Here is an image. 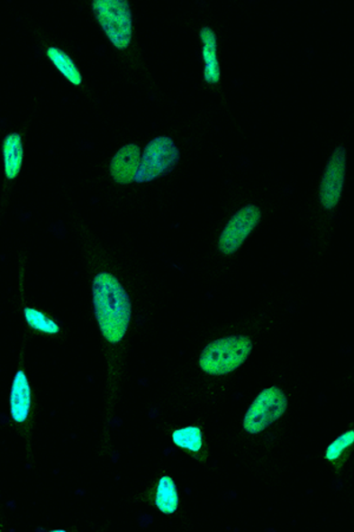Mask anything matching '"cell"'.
<instances>
[{"label":"cell","mask_w":354,"mask_h":532,"mask_svg":"<svg viewBox=\"0 0 354 532\" xmlns=\"http://www.w3.org/2000/svg\"><path fill=\"white\" fill-rule=\"evenodd\" d=\"M95 315L103 336L116 344L127 333L132 318L131 298L109 272L98 273L93 284Z\"/></svg>","instance_id":"cell-1"},{"label":"cell","mask_w":354,"mask_h":532,"mask_svg":"<svg viewBox=\"0 0 354 532\" xmlns=\"http://www.w3.org/2000/svg\"><path fill=\"white\" fill-rule=\"evenodd\" d=\"M249 336L235 335L220 338L209 344L200 356V367L211 375H224L241 366L252 353Z\"/></svg>","instance_id":"cell-2"},{"label":"cell","mask_w":354,"mask_h":532,"mask_svg":"<svg viewBox=\"0 0 354 532\" xmlns=\"http://www.w3.org/2000/svg\"><path fill=\"white\" fill-rule=\"evenodd\" d=\"M93 11L98 24L118 50L132 43V16L127 0H94Z\"/></svg>","instance_id":"cell-3"},{"label":"cell","mask_w":354,"mask_h":532,"mask_svg":"<svg viewBox=\"0 0 354 532\" xmlns=\"http://www.w3.org/2000/svg\"><path fill=\"white\" fill-rule=\"evenodd\" d=\"M180 151L175 146L173 139L159 136L144 148L135 181L137 184H143L166 177L177 166Z\"/></svg>","instance_id":"cell-4"},{"label":"cell","mask_w":354,"mask_h":532,"mask_svg":"<svg viewBox=\"0 0 354 532\" xmlns=\"http://www.w3.org/2000/svg\"><path fill=\"white\" fill-rule=\"evenodd\" d=\"M287 406L286 395L279 387L262 390L247 410L243 428L250 435H258L283 417Z\"/></svg>","instance_id":"cell-5"},{"label":"cell","mask_w":354,"mask_h":532,"mask_svg":"<svg viewBox=\"0 0 354 532\" xmlns=\"http://www.w3.org/2000/svg\"><path fill=\"white\" fill-rule=\"evenodd\" d=\"M260 208L255 205H247L236 212L220 235L219 250L221 252L224 254L235 253L260 223Z\"/></svg>","instance_id":"cell-6"},{"label":"cell","mask_w":354,"mask_h":532,"mask_svg":"<svg viewBox=\"0 0 354 532\" xmlns=\"http://www.w3.org/2000/svg\"><path fill=\"white\" fill-rule=\"evenodd\" d=\"M345 174L346 150L339 146L327 162L321 182V201L326 210H332L340 200Z\"/></svg>","instance_id":"cell-7"},{"label":"cell","mask_w":354,"mask_h":532,"mask_svg":"<svg viewBox=\"0 0 354 532\" xmlns=\"http://www.w3.org/2000/svg\"><path fill=\"white\" fill-rule=\"evenodd\" d=\"M141 159L140 147L131 143L122 147L110 162V174L117 184L128 185L135 181L139 172Z\"/></svg>","instance_id":"cell-8"},{"label":"cell","mask_w":354,"mask_h":532,"mask_svg":"<svg viewBox=\"0 0 354 532\" xmlns=\"http://www.w3.org/2000/svg\"><path fill=\"white\" fill-rule=\"evenodd\" d=\"M32 408V390L25 372L19 371L14 376L11 390V416L16 423H24L28 419Z\"/></svg>","instance_id":"cell-9"},{"label":"cell","mask_w":354,"mask_h":532,"mask_svg":"<svg viewBox=\"0 0 354 532\" xmlns=\"http://www.w3.org/2000/svg\"><path fill=\"white\" fill-rule=\"evenodd\" d=\"M201 41H203V57L204 60V81L209 85H216L220 82L221 69L218 60V41L215 32L209 26H204L200 32Z\"/></svg>","instance_id":"cell-10"},{"label":"cell","mask_w":354,"mask_h":532,"mask_svg":"<svg viewBox=\"0 0 354 532\" xmlns=\"http://www.w3.org/2000/svg\"><path fill=\"white\" fill-rule=\"evenodd\" d=\"M3 154L6 178L13 180L21 172L23 157H24L22 136L17 133H11V134L7 135L3 142Z\"/></svg>","instance_id":"cell-11"},{"label":"cell","mask_w":354,"mask_h":532,"mask_svg":"<svg viewBox=\"0 0 354 532\" xmlns=\"http://www.w3.org/2000/svg\"><path fill=\"white\" fill-rule=\"evenodd\" d=\"M47 56L68 82H71L75 87L82 85L81 71L78 70L77 66L66 51L60 50L59 48L51 47L48 49Z\"/></svg>","instance_id":"cell-12"},{"label":"cell","mask_w":354,"mask_h":532,"mask_svg":"<svg viewBox=\"0 0 354 532\" xmlns=\"http://www.w3.org/2000/svg\"><path fill=\"white\" fill-rule=\"evenodd\" d=\"M156 507L165 515L174 514L178 507V495L177 485L173 478L165 476L159 482L158 492L155 500Z\"/></svg>","instance_id":"cell-13"},{"label":"cell","mask_w":354,"mask_h":532,"mask_svg":"<svg viewBox=\"0 0 354 532\" xmlns=\"http://www.w3.org/2000/svg\"><path fill=\"white\" fill-rule=\"evenodd\" d=\"M173 442L178 447L186 448L192 452H199L203 448V432L199 427H189L177 429L173 433Z\"/></svg>","instance_id":"cell-14"},{"label":"cell","mask_w":354,"mask_h":532,"mask_svg":"<svg viewBox=\"0 0 354 532\" xmlns=\"http://www.w3.org/2000/svg\"><path fill=\"white\" fill-rule=\"evenodd\" d=\"M24 314L26 322H28L29 326L34 330L47 334L59 333V326L53 322L52 319L45 316L41 311L32 309V307H25Z\"/></svg>","instance_id":"cell-15"},{"label":"cell","mask_w":354,"mask_h":532,"mask_svg":"<svg viewBox=\"0 0 354 532\" xmlns=\"http://www.w3.org/2000/svg\"><path fill=\"white\" fill-rule=\"evenodd\" d=\"M354 444V431L346 432L345 435L339 436L336 442L330 445L326 450L325 457L330 462H336L340 458L342 454Z\"/></svg>","instance_id":"cell-16"}]
</instances>
